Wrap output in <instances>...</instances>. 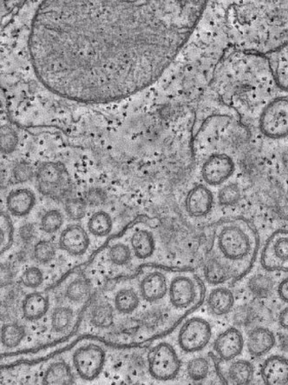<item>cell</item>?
<instances>
[{"label": "cell", "instance_id": "1", "mask_svg": "<svg viewBox=\"0 0 288 385\" xmlns=\"http://www.w3.org/2000/svg\"><path fill=\"white\" fill-rule=\"evenodd\" d=\"M206 1H45L34 16V71L57 95L125 99L157 82L191 38Z\"/></svg>", "mask_w": 288, "mask_h": 385}, {"label": "cell", "instance_id": "2", "mask_svg": "<svg viewBox=\"0 0 288 385\" xmlns=\"http://www.w3.org/2000/svg\"><path fill=\"white\" fill-rule=\"evenodd\" d=\"M259 235L243 218L225 219L213 229L211 254L229 266L235 279L249 273L258 254Z\"/></svg>", "mask_w": 288, "mask_h": 385}, {"label": "cell", "instance_id": "3", "mask_svg": "<svg viewBox=\"0 0 288 385\" xmlns=\"http://www.w3.org/2000/svg\"><path fill=\"white\" fill-rule=\"evenodd\" d=\"M260 133L269 140H279L288 137V97L280 96L270 100L260 114Z\"/></svg>", "mask_w": 288, "mask_h": 385}, {"label": "cell", "instance_id": "4", "mask_svg": "<svg viewBox=\"0 0 288 385\" xmlns=\"http://www.w3.org/2000/svg\"><path fill=\"white\" fill-rule=\"evenodd\" d=\"M203 297L204 288L202 283L194 276L180 274L169 282V303L175 310L192 309L202 301Z\"/></svg>", "mask_w": 288, "mask_h": 385}, {"label": "cell", "instance_id": "5", "mask_svg": "<svg viewBox=\"0 0 288 385\" xmlns=\"http://www.w3.org/2000/svg\"><path fill=\"white\" fill-rule=\"evenodd\" d=\"M181 369V361L174 347L168 343H160L154 347L148 356V370L155 379H174Z\"/></svg>", "mask_w": 288, "mask_h": 385}, {"label": "cell", "instance_id": "6", "mask_svg": "<svg viewBox=\"0 0 288 385\" xmlns=\"http://www.w3.org/2000/svg\"><path fill=\"white\" fill-rule=\"evenodd\" d=\"M260 263L267 272H288V229H278L267 239Z\"/></svg>", "mask_w": 288, "mask_h": 385}, {"label": "cell", "instance_id": "7", "mask_svg": "<svg viewBox=\"0 0 288 385\" xmlns=\"http://www.w3.org/2000/svg\"><path fill=\"white\" fill-rule=\"evenodd\" d=\"M211 339L212 327L202 317H192L186 321L178 334L179 346L187 353L204 349Z\"/></svg>", "mask_w": 288, "mask_h": 385}, {"label": "cell", "instance_id": "8", "mask_svg": "<svg viewBox=\"0 0 288 385\" xmlns=\"http://www.w3.org/2000/svg\"><path fill=\"white\" fill-rule=\"evenodd\" d=\"M104 362V350L96 344L80 347L73 355V364L77 373L86 381H93L99 376Z\"/></svg>", "mask_w": 288, "mask_h": 385}, {"label": "cell", "instance_id": "9", "mask_svg": "<svg viewBox=\"0 0 288 385\" xmlns=\"http://www.w3.org/2000/svg\"><path fill=\"white\" fill-rule=\"evenodd\" d=\"M215 195L211 188L205 184L195 185L185 198V209L193 218H202L213 210Z\"/></svg>", "mask_w": 288, "mask_h": 385}, {"label": "cell", "instance_id": "10", "mask_svg": "<svg viewBox=\"0 0 288 385\" xmlns=\"http://www.w3.org/2000/svg\"><path fill=\"white\" fill-rule=\"evenodd\" d=\"M244 337L240 330L231 327L220 334L213 343V349L220 359L227 361L236 359L242 354Z\"/></svg>", "mask_w": 288, "mask_h": 385}, {"label": "cell", "instance_id": "11", "mask_svg": "<svg viewBox=\"0 0 288 385\" xmlns=\"http://www.w3.org/2000/svg\"><path fill=\"white\" fill-rule=\"evenodd\" d=\"M167 278L158 271L148 272L142 279L139 285L141 298L148 303H155L169 296Z\"/></svg>", "mask_w": 288, "mask_h": 385}, {"label": "cell", "instance_id": "12", "mask_svg": "<svg viewBox=\"0 0 288 385\" xmlns=\"http://www.w3.org/2000/svg\"><path fill=\"white\" fill-rule=\"evenodd\" d=\"M59 245L61 249L70 255H83L89 248V236L82 226L70 225L61 233Z\"/></svg>", "mask_w": 288, "mask_h": 385}, {"label": "cell", "instance_id": "13", "mask_svg": "<svg viewBox=\"0 0 288 385\" xmlns=\"http://www.w3.org/2000/svg\"><path fill=\"white\" fill-rule=\"evenodd\" d=\"M37 178L39 191L45 195H53L62 187L66 180V170L59 164H44L39 169Z\"/></svg>", "mask_w": 288, "mask_h": 385}, {"label": "cell", "instance_id": "14", "mask_svg": "<svg viewBox=\"0 0 288 385\" xmlns=\"http://www.w3.org/2000/svg\"><path fill=\"white\" fill-rule=\"evenodd\" d=\"M262 377L266 384H287L288 359L282 356L269 357L262 364Z\"/></svg>", "mask_w": 288, "mask_h": 385}, {"label": "cell", "instance_id": "15", "mask_svg": "<svg viewBox=\"0 0 288 385\" xmlns=\"http://www.w3.org/2000/svg\"><path fill=\"white\" fill-rule=\"evenodd\" d=\"M276 340L270 330L258 327L251 330L247 337V350L253 357H262L276 346Z\"/></svg>", "mask_w": 288, "mask_h": 385}, {"label": "cell", "instance_id": "16", "mask_svg": "<svg viewBox=\"0 0 288 385\" xmlns=\"http://www.w3.org/2000/svg\"><path fill=\"white\" fill-rule=\"evenodd\" d=\"M131 247L137 259H151L157 250V241L153 233L147 229H137L131 236Z\"/></svg>", "mask_w": 288, "mask_h": 385}, {"label": "cell", "instance_id": "17", "mask_svg": "<svg viewBox=\"0 0 288 385\" xmlns=\"http://www.w3.org/2000/svg\"><path fill=\"white\" fill-rule=\"evenodd\" d=\"M207 303L213 315L224 316L233 308L235 296L231 290L226 287H215L209 292Z\"/></svg>", "mask_w": 288, "mask_h": 385}, {"label": "cell", "instance_id": "18", "mask_svg": "<svg viewBox=\"0 0 288 385\" xmlns=\"http://www.w3.org/2000/svg\"><path fill=\"white\" fill-rule=\"evenodd\" d=\"M35 202V195L27 189L13 191L6 198V205L9 212L17 217L28 215L32 212Z\"/></svg>", "mask_w": 288, "mask_h": 385}, {"label": "cell", "instance_id": "19", "mask_svg": "<svg viewBox=\"0 0 288 385\" xmlns=\"http://www.w3.org/2000/svg\"><path fill=\"white\" fill-rule=\"evenodd\" d=\"M204 276L207 282L215 286L224 285L230 280L235 279L229 266L212 254L205 263Z\"/></svg>", "mask_w": 288, "mask_h": 385}, {"label": "cell", "instance_id": "20", "mask_svg": "<svg viewBox=\"0 0 288 385\" xmlns=\"http://www.w3.org/2000/svg\"><path fill=\"white\" fill-rule=\"evenodd\" d=\"M49 306L48 297L39 292L30 293L23 299V315L29 321L39 320L48 312Z\"/></svg>", "mask_w": 288, "mask_h": 385}, {"label": "cell", "instance_id": "21", "mask_svg": "<svg viewBox=\"0 0 288 385\" xmlns=\"http://www.w3.org/2000/svg\"><path fill=\"white\" fill-rule=\"evenodd\" d=\"M43 384L50 385L74 384V376L69 364L64 362L50 364L44 375Z\"/></svg>", "mask_w": 288, "mask_h": 385}, {"label": "cell", "instance_id": "22", "mask_svg": "<svg viewBox=\"0 0 288 385\" xmlns=\"http://www.w3.org/2000/svg\"><path fill=\"white\" fill-rule=\"evenodd\" d=\"M255 374L253 364L245 359L233 361L228 369V377L233 384L245 385L251 383Z\"/></svg>", "mask_w": 288, "mask_h": 385}, {"label": "cell", "instance_id": "23", "mask_svg": "<svg viewBox=\"0 0 288 385\" xmlns=\"http://www.w3.org/2000/svg\"><path fill=\"white\" fill-rule=\"evenodd\" d=\"M114 302L117 312L128 315L137 312L140 306V298L133 289H122L116 294Z\"/></svg>", "mask_w": 288, "mask_h": 385}, {"label": "cell", "instance_id": "24", "mask_svg": "<svg viewBox=\"0 0 288 385\" xmlns=\"http://www.w3.org/2000/svg\"><path fill=\"white\" fill-rule=\"evenodd\" d=\"M90 322L100 329L109 328L114 323V309L111 303L101 302L91 310Z\"/></svg>", "mask_w": 288, "mask_h": 385}, {"label": "cell", "instance_id": "25", "mask_svg": "<svg viewBox=\"0 0 288 385\" xmlns=\"http://www.w3.org/2000/svg\"><path fill=\"white\" fill-rule=\"evenodd\" d=\"M113 219L107 212L100 211L91 216L88 222V229L96 236H106L113 231Z\"/></svg>", "mask_w": 288, "mask_h": 385}, {"label": "cell", "instance_id": "26", "mask_svg": "<svg viewBox=\"0 0 288 385\" xmlns=\"http://www.w3.org/2000/svg\"><path fill=\"white\" fill-rule=\"evenodd\" d=\"M26 336L25 328L17 323L5 324L1 330V341L6 348H15L22 342Z\"/></svg>", "mask_w": 288, "mask_h": 385}, {"label": "cell", "instance_id": "27", "mask_svg": "<svg viewBox=\"0 0 288 385\" xmlns=\"http://www.w3.org/2000/svg\"><path fill=\"white\" fill-rule=\"evenodd\" d=\"M91 292L90 283L86 279H77L71 282L66 289L67 298L74 303L86 301Z\"/></svg>", "mask_w": 288, "mask_h": 385}, {"label": "cell", "instance_id": "28", "mask_svg": "<svg viewBox=\"0 0 288 385\" xmlns=\"http://www.w3.org/2000/svg\"><path fill=\"white\" fill-rule=\"evenodd\" d=\"M74 319V312L70 307H57L52 315V326L56 332H64L70 328Z\"/></svg>", "mask_w": 288, "mask_h": 385}, {"label": "cell", "instance_id": "29", "mask_svg": "<svg viewBox=\"0 0 288 385\" xmlns=\"http://www.w3.org/2000/svg\"><path fill=\"white\" fill-rule=\"evenodd\" d=\"M242 198V188L237 182H229L219 189L218 198L222 206H232L237 204Z\"/></svg>", "mask_w": 288, "mask_h": 385}, {"label": "cell", "instance_id": "30", "mask_svg": "<svg viewBox=\"0 0 288 385\" xmlns=\"http://www.w3.org/2000/svg\"><path fill=\"white\" fill-rule=\"evenodd\" d=\"M274 283L272 279L266 275H256L249 280V288L258 298H267L273 292Z\"/></svg>", "mask_w": 288, "mask_h": 385}, {"label": "cell", "instance_id": "31", "mask_svg": "<svg viewBox=\"0 0 288 385\" xmlns=\"http://www.w3.org/2000/svg\"><path fill=\"white\" fill-rule=\"evenodd\" d=\"M210 366L205 357H198L189 361L187 373L191 380L199 382L204 380L209 376Z\"/></svg>", "mask_w": 288, "mask_h": 385}, {"label": "cell", "instance_id": "32", "mask_svg": "<svg viewBox=\"0 0 288 385\" xmlns=\"http://www.w3.org/2000/svg\"><path fill=\"white\" fill-rule=\"evenodd\" d=\"M33 255L37 262L46 265L55 258L56 249L50 241H39L34 246Z\"/></svg>", "mask_w": 288, "mask_h": 385}, {"label": "cell", "instance_id": "33", "mask_svg": "<svg viewBox=\"0 0 288 385\" xmlns=\"http://www.w3.org/2000/svg\"><path fill=\"white\" fill-rule=\"evenodd\" d=\"M64 223L63 214L59 211L47 212L41 219V229L46 233H55L62 227Z\"/></svg>", "mask_w": 288, "mask_h": 385}, {"label": "cell", "instance_id": "34", "mask_svg": "<svg viewBox=\"0 0 288 385\" xmlns=\"http://www.w3.org/2000/svg\"><path fill=\"white\" fill-rule=\"evenodd\" d=\"M109 256L111 262L116 265H125L131 259V249L128 245L118 243L111 248Z\"/></svg>", "mask_w": 288, "mask_h": 385}, {"label": "cell", "instance_id": "35", "mask_svg": "<svg viewBox=\"0 0 288 385\" xmlns=\"http://www.w3.org/2000/svg\"><path fill=\"white\" fill-rule=\"evenodd\" d=\"M88 205L86 200L81 198L70 199L66 204V212L73 220H79L86 215Z\"/></svg>", "mask_w": 288, "mask_h": 385}, {"label": "cell", "instance_id": "36", "mask_svg": "<svg viewBox=\"0 0 288 385\" xmlns=\"http://www.w3.org/2000/svg\"><path fill=\"white\" fill-rule=\"evenodd\" d=\"M13 241V227L11 218L5 212L1 214V252L11 247Z\"/></svg>", "mask_w": 288, "mask_h": 385}, {"label": "cell", "instance_id": "37", "mask_svg": "<svg viewBox=\"0 0 288 385\" xmlns=\"http://www.w3.org/2000/svg\"><path fill=\"white\" fill-rule=\"evenodd\" d=\"M18 135L11 127L4 126L1 129V151L4 153H11L18 144Z\"/></svg>", "mask_w": 288, "mask_h": 385}, {"label": "cell", "instance_id": "38", "mask_svg": "<svg viewBox=\"0 0 288 385\" xmlns=\"http://www.w3.org/2000/svg\"><path fill=\"white\" fill-rule=\"evenodd\" d=\"M43 280L42 272L38 267H34V266L27 268L22 275L23 285L30 289L38 288L42 285Z\"/></svg>", "mask_w": 288, "mask_h": 385}, {"label": "cell", "instance_id": "39", "mask_svg": "<svg viewBox=\"0 0 288 385\" xmlns=\"http://www.w3.org/2000/svg\"><path fill=\"white\" fill-rule=\"evenodd\" d=\"M15 180L19 182H26L30 180L33 176V170L30 165L20 163L13 170Z\"/></svg>", "mask_w": 288, "mask_h": 385}, {"label": "cell", "instance_id": "40", "mask_svg": "<svg viewBox=\"0 0 288 385\" xmlns=\"http://www.w3.org/2000/svg\"><path fill=\"white\" fill-rule=\"evenodd\" d=\"M105 195L103 192L97 190H93L88 192L86 197V202L88 206L90 207H97L104 204L105 201Z\"/></svg>", "mask_w": 288, "mask_h": 385}, {"label": "cell", "instance_id": "41", "mask_svg": "<svg viewBox=\"0 0 288 385\" xmlns=\"http://www.w3.org/2000/svg\"><path fill=\"white\" fill-rule=\"evenodd\" d=\"M277 290L280 299L285 303H288V276L280 283V285H278Z\"/></svg>", "mask_w": 288, "mask_h": 385}, {"label": "cell", "instance_id": "42", "mask_svg": "<svg viewBox=\"0 0 288 385\" xmlns=\"http://www.w3.org/2000/svg\"><path fill=\"white\" fill-rule=\"evenodd\" d=\"M279 323L282 328L288 330V307L280 312Z\"/></svg>", "mask_w": 288, "mask_h": 385}]
</instances>
